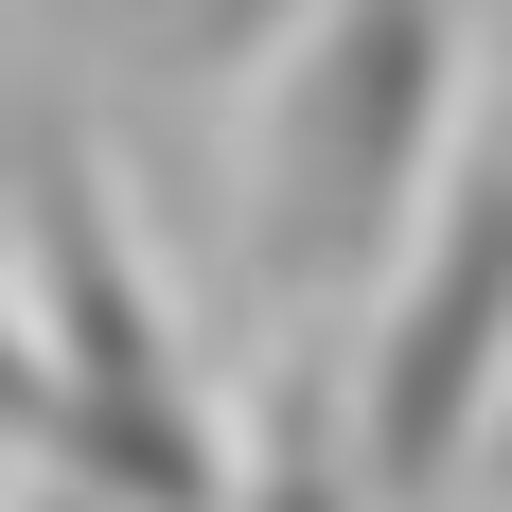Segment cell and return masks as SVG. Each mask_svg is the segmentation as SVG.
Masks as SVG:
<instances>
[{
	"label": "cell",
	"instance_id": "obj_3",
	"mask_svg": "<svg viewBox=\"0 0 512 512\" xmlns=\"http://www.w3.org/2000/svg\"><path fill=\"white\" fill-rule=\"evenodd\" d=\"M336 407H354V477L371 512L460 495L477 442L512 407V142L442 177V212L407 230V265L371 283L354 354H336Z\"/></svg>",
	"mask_w": 512,
	"mask_h": 512
},
{
	"label": "cell",
	"instance_id": "obj_4",
	"mask_svg": "<svg viewBox=\"0 0 512 512\" xmlns=\"http://www.w3.org/2000/svg\"><path fill=\"white\" fill-rule=\"evenodd\" d=\"M0 177H18V106H0Z\"/></svg>",
	"mask_w": 512,
	"mask_h": 512
},
{
	"label": "cell",
	"instance_id": "obj_2",
	"mask_svg": "<svg viewBox=\"0 0 512 512\" xmlns=\"http://www.w3.org/2000/svg\"><path fill=\"white\" fill-rule=\"evenodd\" d=\"M18 354H36V460L106 512H230V424L159 301L142 230L106 195L71 106L18 124Z\"/></svg>",
	"mask_w": 512,
	"mask_h": 512
},
{
	"label": "cell",
	"instance_id": "obj_1",
	"mask_svg": "<svg viewBox=\"0 0 512 512\" xmlns=\"http://www.w3.org/2000/svg\"><path fill=\"white\" fill-rule=\"evenodd\" d=\"M442 142H460V0H283L248 106V283L301 336H354L460 177Z\"/></svg>",
	"mask_w": 512,
	"mask_h": 512
}]
</instances>
